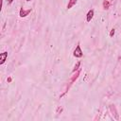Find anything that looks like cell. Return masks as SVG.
I'll return each instance as SVG.
<instances>
[{
	"mask_svg": "<svg viewBox=\"0 0 121 121\" xmlns=\"http://www.w3.org/2000/svg\"><path fill=\"white\" fill-rule=\"evenodd\" d=\"M110 6H111V4H110V1H109V0H104V1H103L102 7H103L104 9H108L110 8Z\"/></svg>",
	"mask_w": 121,
	"mask_h": 121,
	"instance_id": "8992f818",
	"label": "cell"
},
{
	"mask_svg": "<svg viewBox=\"0 0 121 121\" xmlns=\"http://www.w3.org/2000/svg\"><path fill=\"white\" fill-rule=\"evenodd\" d=\"M114 33H115V29H114V28H112V29L110 31V34H109V35H110V37H112V36L114 35Z\"/></svg>",
	"mask_w": 121,
	"mask_h": 121,
	"instance_id": "ba28073f",
	"label": "cell"
},
{
	"mask_svg": "<svg viewBox=\"0 0 121 121\" xmlns=\"http://www.w3.org/2000/svg\"><path fill=\"white\" fill-rule=\"evenodd\" d=\"M79 65H80V61H78V62H77V64L75 65V67H74V69H73L72 73H75L77 70H78V69H79Z\"/></svg>",
	"mask_w": 121,
	"mask_h": 121,
	"instance_id": "52a82bcc",
	"label": "cell"
},
{
	"mask_svg": "<svg viewBox=\"0 0 121 121\" xmlns=\"http://www.w3.org/2000/svg\"><path fill=\"white\" fill-rule=\"evenodd\" d=\"M26 2H30V1H32V0H26Z\"/></svg>",
	"mask_w": 121,
	"mask_h": 121,
	"instance_id": "7c38bea8",
	"label": "cell"
},
{
	"mask_svg": "<svg viewBox=\"0 0 121 121\" xmlns=\"http://www.w3.org/2000/svg\"><path fill=\"white\" fill-rule=\"evenodd\" d=\"M8 59V52L5 51V52H2L0 54V64H4L5 61L7 60Z\"/></svg>",
	"mask_w": 121,
	"mask_h": 121,
	"instance_id": "277c9868",
	"label": "cell"
},
{
	"mask_svg": "<svg viewBox=\"0 0 121 121\" xmlns=\"http://www.w3.org/2000/svg\"><path fill=\"white\" fill-rule=\"evenodd\" d=\"M77 2H78V0H69V1H68V4H67V6H66V9H72V8L77 4Z\"/></svg>",
	"mask_w": 121,
	"mask_h": 121,
	"instance_id": "5b68a950",
	"label": "cell"
},
{
	"mask_svg": "<svg viewBox=\"0 0 121 121\" xmlns=\"http://www.w3.org/2000/svg\"><path fill=\"white\" fill-rule=\"evenodd\" d=\"M73 56H74L75 58H78V59H80V58L83 57V52H82V50H81V47H80L79 43L77 44L75 50L73 51Z\"/></svg>",
	"mask_w": 121,
	"mask_h": 121,
	"instance_id": "6da1fadb",
	"label": "cell"
},
{
	"mask_svg": "<svg viewBox=\"0 0 121 121\" xmlns=\"http://www.w3.org/2000/svg\"><path fill=\"white\" fill-rule=\"evenodd\" d=\"M11 80H12V78H11L10 77H9V78H8V79H7V81H8V82H11Z\"/></svg>",
	"mask_w": 121,
	"mask_h": 121,
	"instance_id": "9c48e42d",
	"label": "cell"
},
{
	"mask_svg": "<svg viewBox=\"0 0 121 121\" xmlns=\"http://www.w3.org/2000/svg\"><path fill=\"white\" fill-rule=\"evenodd\" d=\"M2 6H3V0H1V9H2Z\"/></svg>",
	"mask_w": 121,
	"mask_h": 121,
	"instance_id": "8fae6325",
	"label": "cell"
},
{
	"mask_svg": "<svg viewBox=\"0 0 121 121\" xmlns=\"http://www.w3.org/2000/svg\"><path fill=\"white\" fill-rule=\"evenodd\" d=\"M13 2V0H9V4H11Z\"/></svg>",
	"mask_w": 121,
	"mask_h": 121,
	"instance_id": "30bf717a",
	"label": "cell"
},
{
	"mask_svg": "<svg viewBox=\"0 0 121 121\" xmlns=\"http://www.w3.org/2000/svg\"><path fill=\"white\" fill-rule=\"evenodd\" d=\"M30 12H31V9H25L24 8H21V9H20V11H19V16H20L21 18H25V17H26Z\"/></svg>",
	"mask_w": 121,
	"mask_h": 121,
	"instance_id": "7a4b0ae2",
	"label": "cell"
},
{
	"mask_svg": "<svg viewBox=\"0 0 121 121\" xmlns=\"http://www.w3.org/2000/svg\"><path fill=\"white\" fill-rule=\"evenodd\" d=\"M94 15H95V10H94L93 9H89V10H88V12H87V14H86V21H87L88 23H89V22H91V20L93 19Z\"/></svg>",
	"mask_w": 121,
	"mask_h": 121,
	"instance_id": "3957f363",
	"label": "cell"
}]
</instances>
